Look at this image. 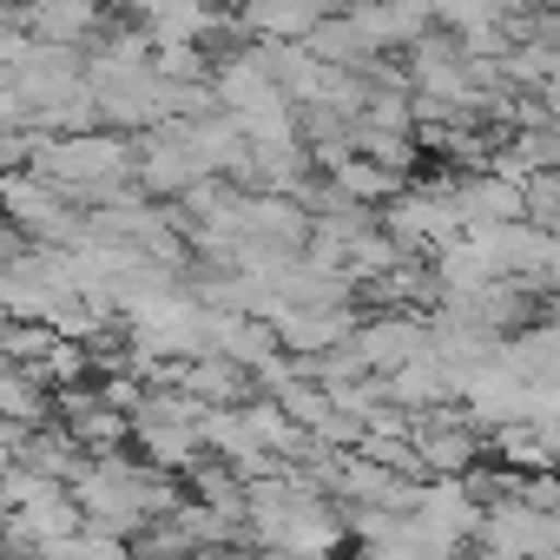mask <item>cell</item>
I'll list each match as a JSON object with an SVG mask.
<instances>
[{"instance_id":"6","label":"cell","mask_w":560,"mask_h":560,"mask_svg":"<svg viewBox=\"0 0 560 560\" xmlns=\"http://www.w3.org/2000/svg\"><path fill=\"white\" fill-rule=\"evenodd\" d=\"M448 560H475V553H448Z\"/></svg>"},{"instance_id":"2","label":"cell","mask_w":560,"mask_h":560,"mask_svg":"<svg viewBox=\"0 0 560 560\" xmlns=\"http://www.w3.org/2000/svg\"><path fill=\"white\" fill-rule=\"evenodd\" d=\"M73 501H80L86 527H100V534H113V540H139V534H152L159 521H172V514L185 508L178 481L159 475L152 462H139L132 448L93 455V462L73 475Z\"/></svg>"},{"instance_id":"3","label":"cell","mask_w":560,"mask_h":560,"mask_svg":"<svg viewBox=\"0 0 560 560\" xmlns=\"http://www.w3.org/2000/svg\"><path fill=\"white\" fill-rule=\"evenodd\" d=\"M481 514H488V494H481L475 475H468V481H422V488H416V508H409V534H416L435 560H448V553H468V547H475Z\"/></svg>"},{"instance_id":"5","label":"cell","mask_w":560,"mask_h":560,"mask_svg":"<svg viewBox=\"0 0 560 560\" xmlns=\"http://www.w3.org/2000/svg\"><path fill=\"white\" fill-rule=\"evenodd\" d=\"M409 448L416 468L429 481H468L481 462V429L462 409H435V416H409Z\"/></svg>"},{"instance_id":"1","label":"cell","mask_w":560,"mask_h":560,"mask_svg":"<svg viewBox=\"0 0 560 560\" xmlns=\"http://www.w3.org/2000/svg\"><path fill=\"white\" fill-rule=\"evenodd\" d=\"M244 534L264 560H337L343 540H350V521L311 475L277 468L270 481H250Z\"/></svg>"},{"instance_id":"4","label":"cell","mask_w":560,"mask_h":560,"mask_svg":"<svg viewBox=\"0 0 560 560\" xmlns=\"http://www.w3.org/2000/svg\"><path fill=\"white\" fill-rule=\"evenodd\" d=\"M560 553V514L534 508L521 494H494L475 534V560H553Z\"/></svg>"}]
</instances>
